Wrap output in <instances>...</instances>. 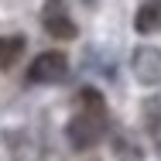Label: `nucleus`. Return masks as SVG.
I'll return each mask as SVG.
<instances>
[{
	"instance_id": "1",
	"label": "nucleus",
	"mask_w": 161,
	"mask_h": 161,
	"mask_svg": "<svg viewBox=\"0 0 161 161\" xmlns=\"http://www.w3.org/2000/svg\"><path fill=\"white\" fill-rule=\"evenodd\" d=\"M103 130H106L103 110H86L82 106V113L72 117V124H69V141H72V147L86 151V147H93V144L103 141Z\"/></svg>"
},
{
	"instance_id": "2",
	"label": "nucleus",
	"mask_w": 161,
	"mask_h": 161,
	"mask_svg": "<svg viewBox=\"0 0 161 161\" xmlns=\"http://www.w3.org/2000/svg\"><path fill=\"white\" fill-rule=\"evenodd\" d=\"M130 69H134L137 82L158 86V82H161V48H151V45L137 48V52L130 55Z\"/></svg>"
},
{
	"instance_id": "3",
	"label": "nucleus",
	"mask_w": 161,
	"mask_h": 161,
	"mask_svg": "<svg viewBox=\"0 0 161 161\" xmlns=\"http://www.w3.org/2000/svg\"><path fill=\"white\" fill-rule=\"evenodd\" d=\"M65 72H69V62H65L62 52H45L31 62V79L34 82H62Z\"/></svg>"
},
{
	"instance_id": "4",
	"label": "nucleus",
	"mask_w": 161,
	"mask_h": 161,
	"mask_svg": "<svg viewBox=\"0 0 161 161\" xmlns=\"http://www.w3.org/2000/svg\"><path fill=\"white\" fill-rule=\"evenodd\" d=\"M45 31L52 38H75V24L69 21V14L62 10V3H55V10H45Z\"/></svg>"
},
{
	"instance_id": "5",
	"label": "nucleus",
	"mask_w": 161,
	"mask_h": 161,
	"mask_svg": "<svg viewBox=\"0 0 161 161\" xmlns=\"http://www.w3.org/2000/svg\"><path fill=\"white\" fill-rule=\"evenodd\" d=\"M134 28H137L141 34H154V31H161V0H147V3L137 10Z\"/></svg>"
},
{
	"instance_id": "6",
	"label": "nucleus",
	"mask_w": 161,
	"mask_h": 161,
	"mask_svg": "<svg viewBox=\"0 0 161 161\" xmlns=\"http://www.w3.org/2000/svg\"><path fill=\"white\" fill-rule=\"evenodd\" d=\"M21 52H24V38H17V34L0 38V69H10L21 58Z\"/></svg>"
},
{
	"instance_id": "7",
	"label": "nucleus",
	"mask_w": 161,
	"mask_h": 161,
	"mask_svg": "<svg viewBox=\"0 0 161 161\" xmlns=\"http://www.w3.org/2000/svg\"><path fill=\"white\" fill-rule=\"evenodd\" d=\"M82 99H86V103H82L86 110H103V99H99L96 89H82Z\"/></svg>"
}]
</instances>
